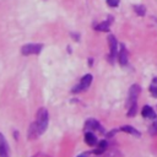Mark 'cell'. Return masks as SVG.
<instances>
[{
    "label": "cell",
    "instance_id": "1",
    "mask_svg": "<svg viewBox=\"0 0 157 157\" xmlns=\"http://www.w3.org/2000/svg\"><path fill=\"white\" fill-rule=\"evenodd\" d=\"M48 121H49V114L47 112L45 108H39L38 112H37V120H36V124L39 129V132L43 134L47 128H48Z\"/></svg>",
    "mask_w": 157,
    "mask_h": 157
},
{
    "label": "cell",
    "instance_id": "2",
    "mask_svg": "<svg viewBox=\"0 0 157 157\" xmlns=\"http://www.w3.org/2000/svg\"><path fill=\"white\" fill-rule=\"evenodd\" d=\"M92 83V75L91 74H86L81 80L80 82L72 88V93H78V92H83L86 91Z\"/></svg>",
    "mask_w": 157,
    "mask_h": 157
},
{
    "label": "cell",
    "instance_id": "3",
    "mask_svg": "<svg viewBox=\"0 0 157 157\" xmlns=\"http://www.w3.org/2000/svg\"><path fill=\"white\" fill-rule=\"evenodd\" d=\"M43 45L42 44H36V43H29V44H25L21 48V53L23 55H32V54H39L42 50Z\"/></svg>",
    "mask_w": 157,
    "mask_h": 157
},
{
    "label": "cell",
    "instance_id": "4",
    "mask_svg": "<svg viewBox=\"0 0 157 157\" xmlns=\"http://www.w3.org/2000/svg\"><path fill=\"white\" fill-rule=\"evenodd\" d=\"M140 86L139 85H132L129 90V98H128V107L135 105L137 102V97L140 94Z\"/></svg>",
    "mask_w": 157,
    "mask_h": 157
},
{
    "label": "cell",
    "instance_id": "5",
    "mask_svg": "<svg viewBox=\"0 0 157 157\" xmlns=\"http://www.w3.org/2000/svg\"><path fill=\"white\" fill-rule=\"evenodd\" d=\"M0 157H10L9 153V144L2 134H0Z\"/></svg>",
    "mask_w": 157,
    "mask_h": 157
},
{
    "label": "cell",
    "instance_id": "6",
    "mask_svg": "<svg viewBox=\"0 0 157 157\" xmlns=\"http://www.w3.org/2000/svg\"><path fill=\"white\" fill-rule=\"evenodd\" d=\"M108 43H109V49H110V59H113L117 55V47H118V42L115 39L114 36H108Z\"/></svg>",
    "mask_w": 157,
    "mask_h": 157
},
{
    "label": "cell",
    "instance_id": "7",
    "mask_svg": "<svg viewBox=\"0 0 157 157\" xmlns=\"http://www.w3.org/2000/svg\"><path fill=\"white\" fill-rule=\"evenodd\" d=\"M40 135V132H39V129H38V126H37V124H36V121L34 123H32L31 125H29V128H28V139H31V140H34V139H37L38 136Z\"/></svg>",
    "mask_w": 157,
    "mask_h": 157
},
{
    "label": "cell",
    "instance_id": "8",
    "mask_svg": "<svg viewBox=\"0 0 157 157\" xmlns=\"http://www.w3.org/2000/svg\"><path fill=\"white\" fill-rule=\"evenodd\" d=\"M85 128H86L87 130H99L101 132H103V129H102L101 124H99L97 120H94V119H90L88 121H86Z\"/></svg>",
    "mask_w": 157,
    "mask_h": 157
},
{
    "label": "cell",
    "instance_id": "9",
    "mask_svg": "<svg viewBox=\"0 0 157 157\" xmlns=\"http://www.w3.org/2000/svg\"><path fill=\"white\" fill-rule=\"evenodd\" d=\"M141 113H142V117H144V118H148V119H155V118H156V113H155V110H153L150 105L142 107Z\"/></svg>",
    "mask_w": 157,
    "mask_h": 157
},
{
    "label": "cell",
    "instance_id": "10",
    "mask_svg": "<svg viewBox=\"0 0 157 157\" xmlns=\"http://www.w3.org/2000/svg\"><path fill=\"white\" fill-rule=\"evenodd\" d=\"M85 142L88 145V146H96L97 145V137L93 132L91 131H87L85 134Z\"/></svg>",
    "mask_w": 157,
    "mask_h": 157
},
{
    "label": "cell",
    "instance_id": "11",
    "mask_svg": "<svg viewBox=\"0 0 157 157\" xmlns=\"http://www.w3.org/2000/svg\"><path fill=\"white\" fill-rule=\"evenodd\" d=\"M118 59H119L120 65H126V64H128V52H126V49H125L124 45H121V48H120Z\"/></svg>",
    "mask_w": 157,
    "mask_h": 157
},
{
    "label": "cell",
    "instance_id": "12",
    "mask_svg": "<svg viewBox=\"0 0 157 157\" xmlns=\"http://www.w3.org/2000/svg\"><path fill=\"white\" fill-rule=\"evenodd\" d=\"M120 130L124 131V132H128V134H130V135H132V136L140 137V132H139L134 126H130V125H123V126L120 128Z\"/></svg>",
    "mask_w": 157,
    "mask_h": 157
},
{
    "label": "cell",
    "instance_id": "13",
    "mask_svg": "<svg viewBox=\"0 0 157 157\" xmlns=\"http://www.w3.org/2000/svg\"><path fill=\"white\" fill-rule=\"evenodd\" d=\"M107 147H108V142H107L105 140H102V141L98 142V147L93 151V153H94V155H102V153L107 150Z\"/></svg>",
    "mask_w": 157,
    "mask_h": 157
},
{
    "label": "cell",
    "instance_id": "14",
    "mask_svg": "<svg viewBox=\"0 0 157 157\" xmlns=\"http://www.w3.org/2000/svg\"><path fill=\"white\" fill-rule=\"evenodd\" d=\"M109 25H110V22L104 21V22H101L99 25H97L94 28L97 31H104V32H107V31H109Z\"/></svg>",
    "mask_w": 157,
    "mask_h": 157
},
{
    "label": "cell",
    "instance_id": "15",
    "mask_svg": "<svg viewBox=\"0 0 157 157\" xmlns=\"http://www.w3.org/2000/svg\"><path fill=\"white\" fill-rule=\"evenodd\" d=\"M150 92L152 93V96L157 97V78H155L150 86Z\"/></svg>",
    "mask_w": 157,
    "mask_h": 157
},
{
    "label": "cell",
    "instance_id": "16",
    "mask_svg": "<svg viewBox=\"0 0 157 157\" xmlns=\"http://www.w3.org/2000/svg\"><path fill=\"white\" fill-rule=\"evenodd\" d=\"M134 9H135V11H136V13L139 16H144L145 15V11H146L145 6H142V5H135Z\"/></svg>",
    "mask_w": 157,
    "mask_h": 157
},
{
    "label": "cell",
    "instance_id": "17",
    "mask_svg": "<svg viewBox=\"0 0 157 157\" xmlns=\"http://www.w3.org/2000/svg\"><path fill=\"white\" fill-rule=\"evenodd\" d=\"M150 134H152V135L157 134V121H155V123L150 126Z\"/></svg>",
    "mask_w": 157,
    "mask_h": 157
},
{
    "label": "cell",
    "instance_id": "18",
    "mask_svg": "<svg viewBox=\"0 0 157 157\" xmlns=\"http://www.w3.org/2000/svg\"><path fill=\"white\" fill-rule=\"evenodd\" d=\"M119 1L120 0H107V4L110 6V7H117L119 5Z\"/></svg>",
    "mask_w": 157,
    "mask_h": 157
},
{
    "label": "cell",
    "instance_id": "19",
    "mask_svg": "<svg viewBox=\"0 0 157 157\" xmlns=\"http://www.w3.org/2000/svg\"><path fill=\"white\" fill-rule=\"evenodd\" d=\"M33 157H49L48 155H44V153H37V155H34Z\"/></svg>",
    "mask_w": 157,
    "mask_h": 157
},
{
    "label": "cell",
    "instance_id": "20",
    "mask_svg": "<svg viewBox=\"0 0 157 157\" xmlns=\"http://www.w3.org/2000/svg\"><path fill=\"white\" fill-rule=\"evenodd\" d=\"M77 157H88V153H82V155H80Z\"/></svg>",
    "mask_w": 157,
    "mask_h": 157
}]
</instances>
